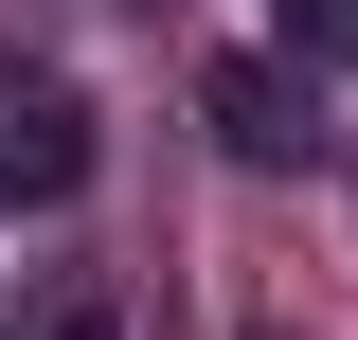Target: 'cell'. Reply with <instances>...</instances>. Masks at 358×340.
Here are the masks:
<instances>
[{
  "label": "cell",
  "instance_id": "1",
  "mask_svg": "<svg viewBox=\"0 0 358 340\" xmlns=\"http://www.w3.org/2000/svg\"><path fill=\"white\" fill-rule=\"evenodd\" d=\"M90 179V90L36 72V54H0V215H54Z\"/></svg>",
  "mask_w": 358,
  "mask_h": 340
},
{
  "label": "cell",
  "instance_id": "3",
  "mask_svg": "<svg viewBox=\"0 0 358 340\" xmlns=\"http://www.w3.org/2000/svg\"><path fill=\"white\" fill-rule=\"evenodd\" d=\"M0 340H126V304L90 269H36V287H0Z\"/></svg>",
  "mask_w": 358,
  "mask_h": 340
},
{
  "label": "cell",
  "instance_id": "2",
  "mask_svg": "<svg viewBox=\"0 0 358 340\" xmlns=\"http://www.w3.org/2000/svg\"><path fill=\"white\" fill-rule=\"evenodd\" d=\"M197 108H215V143H233V162H305V143H322L305 72H268V54H215V72H197Z\"/></svg>",
  "mask_w": 358,
  "mask_h": 340
},
{
  "label": "cell",
  "instance_id": "4",
  "mask_svg": "<svg viewBox=\"0 0 358 340\" xmlns=\"http://www.w3.org/2000/svg\"><path fill=\"white\" fill-rule=\"evenodd\" d=\"M287 36H305V54H341V72H358V0H287Z\"/></svg>",
  "mask_w": 358,
  "mask_h": 340
}]
</instances>
